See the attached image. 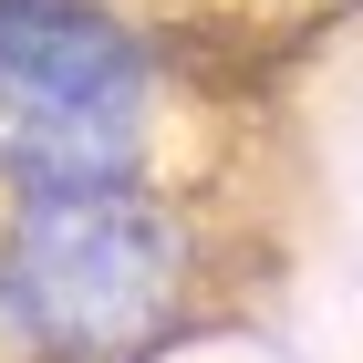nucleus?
I'll list each match as a JSON object with an SVG mask.
<instances>
[{"instance_id":"nucleus-3","label":"nucleus","mask_w":363,"mask_h":363,"mask_svg":"<svg viewBox=\"0 0 363 363\" xmlns=\"http://www.w3.org/2000/svg\"><path fill=\"white\" fill-rule=\"evenodd\" d=\"M0 363H42V353H31V333H21V301H11V280H0Z\"/></svg>"},{"instance_id":"nucleus-2","label":"nucleus","mask_w":363,"mask_h":363,"mask_svg":"<svg viewBox=\"0 0 363 363\" xmlns=\"http://www.w3.org/2000/svg\"><path fill=\"white\" fill-rule=\"evenodd\" d=\"M0 280L42 363H156L218 280V228L187 187L0 197Z\"/></svg>"},{"instance_id":"nucleus-1","label":"nucleus","mask_w":363,"mask_h":363,"mask_svg":"<svg viewBox=\"0 0 363 363\" xmlns=\"http://www.w3.org/2000/svg\"><path fill=\"white\" fill-rule=\"evenodd\" d=\"M187 84L135 0H0V197L187 187Z\"/></svg>"}]
</instances>
